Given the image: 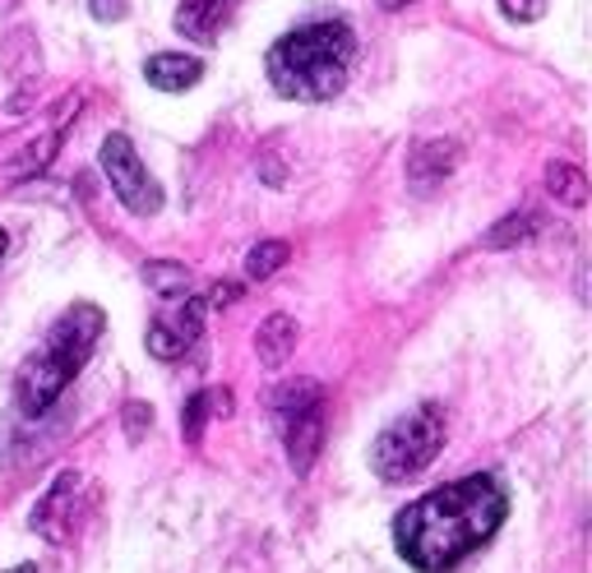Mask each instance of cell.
Returning a JSON list of instances; mask_svg holds the SVG:
<instances>
[{
  "instance_id": "12",
  "label": "cell",
  "mask_w": 592,
  "mask_h": 573,
  "mask_svg": "<svg viewBox=\"0 0 592 573\" xmlns=\"http://www.w3.org/2000/svg\"><path fill=\"white\" fill-rule=\"evenodd\" d=\"M297 337H301V329L292 315H269L260 324V333H255V352H260L269 371H278V366H288V356L297 352Z\"/></svg>"
},
{
  "instance_id": "22",
  "label": "cell",
  "mask_w": 592,
  "mask_h": 573,
  "mask_svg": "<svg viewBox=\"0 0 592 573\" xmlns=\"http://www.w3.org/2000/svg\"><path fill=\"white\" fill-rule=\"evenodd\" d=\"M89 10L97 23H121L125 19V0H89Z\"/></svg>"
},
{
  "instance_id": "1",
  "label": "cell",
  "mask_w": 592,
  "mask_h": 573,
  "mask_svg": "<svg viewBox=\"0 0 592 573\" xmlns=\"http://www.w3.org/2000/svg\"><path fill=\"white\" fill-rule=\"evenodd\" d=\"M505 513H509V494L500 477L477 472L412 500L394 518V545L412 569L445 573L458 560H468L477 545L491 541L505 523Z\"/></svg>"
},
{
  "instance_id": "18",
  "label": "cell",
  "mask_w": 592,
  "mask_h": 573,
  "mask_svg": "<svg viewBox=\"0 0 592 573\" xmlns=\"http://www.w3.org/2000/svg\"><path fill=\"white\" fill-rule=\"evenodd\" d=\"M144 282L158 292L163 301H181L190 292V273L181 264H172V259H158V264H148L144 269Z\"/></svg>"
},
{
  "instance_id": "4",
  "label": "cell",
  "mask_w": 592,
  "mask_h": 573,
  "mask_svg": "<svg viewBox=\"0 0 592 573\" xmlns=\"http://www.w3.org/2000/svg\"><path fill=\"white\" fill-rule=\"evenodd\" d=\"M440 445H445V411L440 403H422L380 430V439L371 445V472L390 486L412 481L435 462Z\"/></svg>"
},
{
  "instance_id": "14",
  "label": "cell",
  "mask_w": 592,
  "mask_h": 573,
  "mask_svg": "<svg viewBox=\"0 0 592 573\" xmlns=\"http://www.w3.org/2000/svg\"><path fill=\"white\" fill-rule=\"evenodd\" d=\"M56 144H61L56 129H51V135L29 139V144H23V148L14 153V158L6 163V176H10V180H33L38 171H46V167H51V158H56Z\"/></svg>"
},
{
  "instance_id": "17",
  "label": "cell",
  "mask_w": 592,
  "mask_h": 573,
  "mask_svg": "<svg viewBox=\"0 0 592 573\" xmlns=\"http://www.w3.org/2000/svg\"><path fill=\"white\" fill-rule=\"evenodd\" d=\"M547 190L564 208H583L588 204V176L579 167H570V163H551L547 167Z\"/></svg>"
},
{
  "instance_id": "23",
  "label": "cell",
  "mask_w": 592,
  "mask_h": 573,
  "mask_svg": "<svg viewBox=\"0 0 592 573\" xmlns=\"http://www.w3.org/2000/svg\"><path fill=\"white\" fill-rule=\"evenodd\" d=\"M237 296H241V286H237V282H218L214 292H209V305H231Z\"/></svg>"
},
{
  "instance_id": "3",
  "label": "cell",
  "mask_w": 592,
  "mask_h": 573,
  "mask_svg": "<svg viewBox=\"0 0 592 573\" xmlns=\"http://www.w3.org/2000/svg\"><path fill=\"white\" fill-rule=\"evenodd\" d=\"M102 329H107V320H102V310L89 305V301H74L65 315L51 324L46 343L23 361L19 375H14V403L23 416H42L51 403H56L70 379L84 371V361L93 356Z\"/></svg>"
},
{
  "instance_id": "5",
  "label": "cell",
  "mask_w": 592,
  "mask_h": 573,
  "mask_svg": "<svg viewBox=\"0 0 592 573\" xmlns=\"http://www.w3.org/2000/svg\"><path fill=\"white\" fill-rule=\"evenodd\" d=\"M102 171H107V186L112 195L131 208L135 218H153V213H163V190H158V180L148 176V167L139 163V153L135 144L125 139V135H107L102 139Z\"/></svg>"
},
{
  "instance_id": "9",
  "label": "cell",
  "mask_w": 592,
  "mask_h": 573,
  "mask_svg": "<svg viewBox=\"0 0 592 573\" xmlns=\"http://www.w3.org/2000/svg\"><path fill=\"white\" fill-rule=\"evenodd\" d=\"M282 439H288L292 472L305 477L315 467V458H320V445H324V403L311 407V411H301V416H292V421L282 426Z\"/></svg>"
},
{
  "instance_id": "8",
  "label": "cell",
  "mask_w": 592,
  "mask_h": 573,
  "mask_svg": "<svg viewBox=\"0 0 592 573\" xmlns=\"http://www.w3.org/2000/svg\"><path fill=\"white\" fill-rule=\"evenodd\" d=\"M199 315H204V301H186L176 315H163L148 324V352L158 361H176L195 347L199 337Z\"/></svg>"
},
{
  "instance_id": "16",
  "label": "cell",
  "mask_w": 592,
  "mask_h": 573,
  "mask_svg": "<svg viewBox=\"0 0 592 573\" xmlns=\"http://www.w3.org/2000/svg\"><path fill=\"white\" fill-rule=\"evenodd\" d=\"M324 403V388L315 384V379H288L273 394V411H278V421L288 426L292 416H301V411H311V407H320Z\"/></svg>"
},
{
  "instance_id": "15",
  "label": "cell",
  "mask_w": 592,
  "mask_h": 573,
  "mask_svg": "<svg viewBox=\"0 0 592 573\" xmlns=\"http://www.w3.org/2000/svg\"><path fill=\"white\" fill-rule=\"evenodd\" d=\"M227 403H231L227 388H204V394H195V398L181 407V435H186V445H199L204 421H209L214 411H231Z\"/></svg>"
},
{
  "instance_id": "2",
  "label": "cell",
  "mask_w": 592,
  "mask_h": 573,
  "mask_svg": "<svg viewBox=\"0 0 592 573\" xmlns=\"http://www.w3.org/2000/svg\"><path fill=\"white\" fill-rule=\"evenodd\" d=\"M356 56V33L343 19H320L305 29L278 38L269 46V84L278 97L292 102H329L347 84V70Z\"/></svg>"
},
{
  "instance_id": "6",
  "label": "cell",
  "mask_w": 592,
  "mask_h": 573,
  "mask_svg": "<svg viewBox=\"0 0 592 573\" xmlns=\"http://www.w3.org/2000/svg\"><path fill=\"white\" fill-rule=\"evenodd\" d=\"M84 477L80 472H61L56 481H51V490L42 494V500L33 504V532L46 536V541H70L74 528H80V518H84Z\"/></svg>"
},
{
  "instance_id": "24",
  "label": "cell",
  "mask_w": 592,
  "mask_h": 573,
  "mask_svg": "<svg viewBox=\"0 0 592 573\" xmlns=\"http://www.w3.org/2000/svg\"><path fill=\"white\" fill-rule=\"evenodd\" d=\"M380 6H384V10H403V6H407V0H380Z\"/></svg>"
},
{
  "instance_id": "13",
  "label": "cell",
  "mask_w": 592,
  "mask_h": 573,
  "mask_svg": "<svg viewBox=\"0 0 592 573\" xmlns=\"http://www.w3.org/2000/svg\"><path fill=\"white\" fill-rule=\"evenodd\" d=\"M537 231H542V213H537V208H519V213L500 218L491 231H486L481 246L486 250H513V246H528Z\"/></svg>"
},
{
  "instance_id": "10",
  "label": "cell",
  "mask_w": 592,
  "mask_h": 573,
  "mask_svg": "<svg viewBox=\"0 0 592 573\" xmlns=\"http://www.w3.org/2000/svg\"><path fill=\"white\" fill-rule=\"evenodd\" d=\"M144 80L163 93H186L204 80V61L186 56V51H158V56L144 61Z\"/></svg>"
},
{
  "instance_id": "20",
  "label": "cell",
  "mask_w": 592,
  "mask_h": 573,
  "mask_svg": "<svg viewBox=\"0 0 592 573\" xmlns=\"http://www.w3.org/2000/svg\"><path fill=\"white\" fill-rule=\"evenodd\" d=\"M121 416H125V439H131V445H139V439L153 430V407L139 403V398H135V403H125Z\"/></svg>"
},
{
  "instance_id": "19",
  "label": "cell",
  "mask_w": 592,
  "mask_h": 573,
  "mask_svg": "<svg viewBox=\"0 0 592 573\" xmlns=\"http://www.w3.org/2000/svg\"><path fill=\"white\" fill-rule=\"evenodd\" d=\"M288 241H260V246H250V254H246V278H255V282H264V278H273L282 264H288Z\"/></svg>"
},
{
  "instance_id": "25",
  "label": "cell",
  "mask_w": 592,
  "mask_h": 573,
  "mask_svg": "<svg viewBox=\"0 0 592 573\" xmlns=\"http://www.w3.org/2000/svg\"><path fill=\"white\" fill-rule=\"evenodd\" d=\"M6 246H10V237H6V231H0V259H6Z\"/></svg>"
},
{
  "instance_id": "21",
  "label": "cell",
  "mask_w": 592,
  "mask_h": 573,
  "mask_svg": "<svg viewBox=\"0 0 592 573\" xmlns=\"http://www.w3.org/2000/svg\"><path fill=\"white\" fill-rule=\"evenodd\" d=\"M551 0H500V14L513 19V23H537L547 14Z\"/></svg>"
},
{
  "instance_id": "7",
  "label": "cell",
  "mask_w": 592,
  "mask_h": 573,
  "mask_svg": "<svg viewBox=\"0 0 592 573\" xmlns=\"http://www.w3.org/2000/svg\"><path fill=\"white\" fill-rule=\"evenodd\" d=\"M458 163H463V148L454 139L417 144L407 153V186H412V195H435L458 171Z\"/></svg>"
},
{
  "instance_id": "11",
  "label": "cell",
  "mask_w": 592,
  "mask_h": 573,
  "mask_svg": "<svg viewBox=\"0 0 592 573\" xmlns=\"http://www.w3.org/2000/svg\"><path fill=\"white\" fill-rule=\"evenodd\" d=\"M231 10H237V0H186V6L176 10V33L214 46L222 23L231 19Z\"/></svg>"
}]
</instances>
